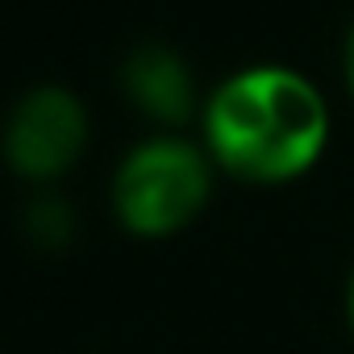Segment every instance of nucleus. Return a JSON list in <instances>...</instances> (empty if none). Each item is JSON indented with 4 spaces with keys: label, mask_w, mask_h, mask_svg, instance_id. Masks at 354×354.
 <instances>
[{
    "label": "nucleus",
    "mask_w": 354,
    "mask_h": 354,
    "mask_svg": "<svg viewBox=\"0 0 354 354\" xmlns=\"http://www.w3.org/2000/svg\"><path fill=\"white\" fill-rule=\"evenodd\" d=\"M201 133L213 167L246 184H292L321 162L333 121L313 75L288 63H246L205 96Z\"/></svg>",
    "instance_id": "1"
},
{
    "label": "nucleus",
    "mask_w": 354,
    "mask_h": 354,
    "mask_svg": "<svg viewBox=\"0 0 354 354\" xmlns=\"http://www.w3.org/2000/svg\"><path fill=\"white\" fill-rule=\"evenodd\" d=\"M213 192V158L205 146L158 133L133 146L117 171L113 201L121 221L142 238H167L184 230Z\"/></svg>",
    "instance_id": "2"
},
{
    "label": "nucleus",
    "mask_w": 354,
    "mask_h": 354,
    "mask_svg": "<svg viewBox=\"0 0 354 354\" xmlns=\"http://www.w3.org/2000/svg\"><path fill=\"white\" fill-rule=\"evenodd\" d=\"M88 146V113L75 92L42 84L17 100L5 125V158L17 175H63Z\"/></svg>",
    "instance_id": "3"
},
{
    "label": "nucleus",
    "mask_w": 354,
    "mask_h": 354,
    "mask_svg": "<svg viewBox=\"0 0 354 354\" xmlns=\"http://www.w3.org/2000/svg\"><path fill=\"white\" fill-rule=\"evenodd\" d=\"M121 84H125V96L146 117H154L158 125H184V121H192L205 109V100L196 92L192 63L175 46H167V42L133 46L125 55Z\"/></svg>",
    "instance_id": "4"
},
{
    "label": "nucleus",
    "mask_w": 354,
    "mask_h": 354,
    "mask_svg": "<svg viewBox=\"0 0 354 354\" xmlns=\"http://www.w3.org/2000/svg\"><path fill=\"white\" fill-rule=\"evenodd\" d=\"M67 225H71V217H67L63 201H42V205L34 209V230H38L42 238H63Z\"/></svg>",
    "instance_id": "5"
},
{
    "label": "nucleus",
    "mask_w": 354,
    "mask_h": 354,
    "mask_svg": "<svg viewBox=\"0 0 354 354\" xmlns=\"http://www.w3.org/2000/svg\"><path fill=\"white\" fill-rule=\"evenodd\" d=\"M342 71H346V88L354 96V21L346 30V42H342Z\"/></svg>",
    "instance_id": "6"
},
{
    "label": "nucleus",
    "mask_w": 354,
    "mask_h": 354,
    "mask_svg": "<svg viewBox=\"0 0 354 354\" xmlns=\"http://www.w3.org/2000/svg\"><path fill=\"white\" fill-rule=\"evenodd\" d=\"M346 313H350V329H354V275H350V292H346Z\"/></svg>",
    "instance_id": "7"
}]
</instances>
